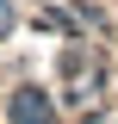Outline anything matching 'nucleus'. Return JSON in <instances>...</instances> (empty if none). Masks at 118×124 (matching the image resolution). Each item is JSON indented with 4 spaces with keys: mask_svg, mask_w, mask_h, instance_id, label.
Instances as JSON below:
<instances>
[{
    "mask_svg": "<svg viewBox=\"0 0 118 124\" xmlns=\"http://www.w3.org/2000/svg\"><path fill=\"white\" fill-rule=\"evenodd\" d=\"M13 124H50V99H44L37 87L13 93Z\"/></svg>",
    "mask_w": 118,
    "mask_h": 124,
    "instance_id": "obj_1",
    "label": "nucleus"
},
{
    "mask_svg": "<svg viewBox=\"0 0 118 124\" xmlns=\"http://www.w3.org/2000/svg\"><path fill=\"white\" fill-rule=\"evenodd\" d=\"M6 31H13V6L0 0V37H6Z\"/></svg>",
    "mask_w": 118,
    "mask_h": 124,
    "instance_id": "obj_2",
    "label": "nucleus"
}]
</instances>
